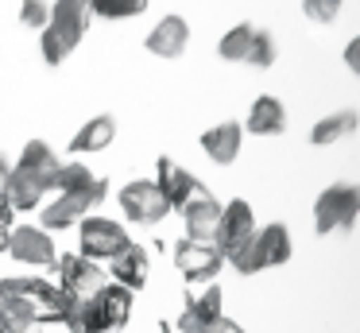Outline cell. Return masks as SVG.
I'll return each mask as SVG.
<instances>
[{
	"mask_svg": "<svg viewBox=\"0 0 360 333\" xmlns=\"http://www.w3.org/2000/svg\"><path fill=\"white\" fill-rule=\"evenodd\" d=\"M128 314H132V291L120 283H105L94 299L66 302L63 322L70 325V333H117L124 329Z\"/></svg>",
	"mask_w": 360,
	"mask_h": 333,
	"instance_id": "obj_1",
	"label": "cell"
},
{
	"mask_svg": "<svg viewBox=\"0 0 360 333\" xmlns=\"http://www.w3.org/2000/svg\"><path fill=\"white\" fill-rule=\"evenodd\" d=\"M229 260H233V268L240 271V275H256V271H267V268L287 263L290 260V232H287V225L252 229V237L244 240Z\"/></svg>",
	"mask_w": 360,
	"mask_h": 333,
	"instance_id": "obj_2",
	"label": "cell"
},
{
	"mask_svg": "<svg viewBox=\"0 0 360 333\" xmlns=\"http://www.w3.org/2000/svg\"><path fill=\"white\" fill-rule=\"evenodd\" d=\"M0 299H12L35 318V322H63L66 294L47 279H0Z\"/></svg>",
	"mask_w": 360,
	"mask_h": 333,
	"instance_id": "obj_3",
	"label": "cell"
},
{
	"mask_svg": "<svg viewBox=\"0 0 360 333\" xmlns=\"http://www.w3.org/2000/svg\"><path fill=\"white\" fill-rule=\"evenodd\" d=\"M221 58L225 62H248V66L267 70L275 62V39L271 31L256 27V23H236L221 35Z\"/></svg>",
	"mask_w": 360,
	"mask_h": 333,
	"instance_id": "obj_4",
	"label": "cell"
},
{
	"mask_svg": "<svg viewBox=\"0 0 360 333\" xmlns=\"http://www.w3.org/2000/svg\"><path fill=\"white\" fill-rule=\"evenodd\" d=\"M105 194H109V182H105V178H97L94 186H82V190H58V198L43 209V225H47V229H74L89 209L101 206Z\"/></svg>",
	"mask_w": 360,
	"mask_h": 333,
	"instance_id": "obj_5",
	"label": "cell"
},
{
	"mask_svg": "<svg viewBox=\"0 0 360 333\" xmlns=\"http://www.w3.org/2000/svg\"><path fill=\"white\" fill-rule=\"evenodd\" d=\"M356 217H360V190L352 182H333L329 190H321L318 206H314V225H318V232L352 229Z\"/></svg>",
	"mask_w": 360,
	"mask_h": 333,
	"instance_id": "obj_6",
	"label": "cell"
},
{
	"mask_svg": "<svg viewBox=\"0 0 360 333\" xmlns=\"http://www.w3.org/2000/svg\"><path fill=\"white\" fill-rule=\"evenodd\" d=\"M58 287H63L66 302H86L105 287V271L82 252L66 256V260H58Z\"/></svg>",
	"mask_w": 360,
	"mask_h": 333,
	"instance_id": "obj_7",
	"label": "cell"
},
{
	"mask_svg": "<svg viewBox=\"0 0 360 333\" xmlns=\"http://www.w3.org/2000/svg\"><path fill=\"white\" fill-rule=\"evenodd\" d=\"M78 244H82V256H89V260H109L112 252H120L128 244V232L109 217H82Z\"/></svg>",
	"mask_w": 360,
	"mask_h": 333,
	"instance_id": "obj_8",
	"label": "cell"
},
{
	"mask_svg": "<svg viewBox=\"0 0 360 333\" xmlns=\"http://www.w3.org/2000/svg\"><path fill=\"white\" fill-rule=\"evenodd\" d=\"M120 209L128 213V221L136 225H159L167 213H171V206H167L163 190H159L155 182H128L124 190H120Z\"/></svg>",
	"mask_w": 360,
	"mask_h": 333,
	"instance_id": "obj_9",
	"label": "cell"
},
{
	"mask_svg": "<svg viewBox=\"0 0 360 333\" xmlns=\"http://www.w3.org/2000/svg\"><path fill=\"white\" fill-rule=\"evenodd\" d=\"M174 263H179V271L190 279V283H205V279H213L221 271V263H225V256L217 252V244L213 240H179L174 244Z\"/></svg>",
	"mask_w": 360,
	"mask_h": 333,
	"instance_id": "obj_10",
	"label": "cell"
},
{
	"mask_svg": "<svg viewBox=\"0 0 360 333\" xmlns=\"http://www.w3.org/2000/svg\"><path fill=\"white\" fill-rule=\"evenodd\" d=\"M252 229H256V217H252V206L248 201H229V206H221V217H217V232H213V244H217V252L233 256L236 248L244 244V240L252 237Z\"/></svg>",
	"mask_w": 360,
	"mask_h": 333,
	"instance_id": "obj_11",
	"label": "cell"
},
{
	"mask_svg": "<svg viewBox=\"0 0 360 333\" xmlns=\"http://www.w3.org/2000/svg\"><path fill=\"white\" fill-rule=\"evenodd\" d=\"M4 252H8L12 260H20V263H32V268H47V263L58 260L55 240H51L43 229H35V225L8 229V244H4Z\"/></svg>",
	"mask_w": 360,
	"mask_h": 333,
	"instance_id": "obj_12",
	"label": "cell"
},
{
	"mask_svg": "<svg viewBox=\"0 0 360 333\" xmlns=\"http://www.w3.org/2000/svg\"><path fill=\"white\" fill-rule=\"evenodd\" d=\"M89 23H94L89 0H55V4H51V20L43 23V27H51L58 39H66L70 46H78L82 35L89 31Z\"/></svg>",
	"mask_w": 360,
	"mask_h": 333,
	"instance_id": "obj_13",
	"label": "cell"
},
{
	"mask_svg": "<svg viewBox=\"0 0 360 333\" xmlns=\"http://www.w3.org/2000/svg\"><path fill=\"white\" fill-rule=\"evenodd\" d=\"M155 186L163 190V198H167V206H171V209H182L190 198L205 194V186L198 182V178L190 175L186 167H179L171 155H163V159H159V178H155Z\"/></svg>",
	"mask_w": 360,
	"mask_h": 333,
	"instance_id": "obj_14",
	"label": "cell"
},
{
	"mask_svg": "<svg viewBox=\"0 0 360 333\" xmlns=\"http://www.w3.org/2000/svg\"><path fill=\"white\" fill-rule=\"evenodd\" d=\"M186 43H190V23L182 20V15H163V20L148 31V39H143V46H148L151 54H159V58H182V54H186Z\"/></svg>",
	"mask_w": 360,
	"mask_h": 333,
	"instance_id": "obj_15",
	"label": "cell"
},
{
	"mask_svg": "<svg viewBox=\"0 0 360 333\" xmlns=\"http://www.w3.org/2000/svg\"><path fill=\"white\" fill-rule=\"evenodd\" d=\"M179 213H182V221H186V237L190 240H213L217 217H221V201L205 190V194H198V198H190Z\"/></svg>",
	"mask_w": 360,
	"mask_h": 333,
	"instance_id": "obj_16",
	"label": "cell"
},
{
	"mask_svg": "<svg viewBox=\"0 0 360 333\" xmlns=\"http://www.w3.org/2000/svg\"><path fill=\"white\" fill-rule=\"evenodd\" d=\"M109 271H112V283L128 287V291L143 287V283H148V248L128 240L120 252L109 256Z\"/></svg>",
	"mask_w": 360,
	"mask_h": 333,
	"instance_id": "obj_17",
	"label": "cell"
},
{
	"mask_svg": "<svg viewBox=\"0 0 360 333\" xmlns=\"http://www.w3.org/2000/svg\"><path fill=\"white\" fill-rule=\"evenodd\" d=\"M47 190H51V182L43 175H35V170H27V167H12L4 198L12 201V209H35L47 198Z\"/></svg>",
	"mask_w": 360,
	"mask_h": 333,
	"instance_id": "obj_18",
	"label": "cell"
},
{
	"mask_svg": "<svg viewBox=\"0 0 360 333\" xmlns=\"http://www.w3.org/2000/svg\"><path fill=\"white\" fill-rule=\"evenodd\" d=\"M221 314V287H210V291H198L186 299V306H182V314L174 318V325H179L182 333H198L210 318Z\"/></svg>",
	"mask_w": 360,
	"mask_h": 333,
	"instance_id": "obj_19",
	"label": "cell"
},
{
	"mask_svg": "<svg viewBox=\"0 0 360 333\" xmlns=\"http://www.w3.org/2000/svg\"><path fill=\"white\" fill-rule=\"evenodd\" d=\"M240 124L236 120H225V124H213V128H205V136H202V151L210 155L213 163H233L236 155H240Z\"/></svg>",
	"mask_w": 360,
	"mask_h": 333,
	"instance_id": "obj_20",
	"label": "cell"
},
{
	"mask_svg": "<svg viewBox=\"0 0 360 333\" xmlns=\"http://www.w3.org/2000/svg\"><path fill=\"white\" fill-rule=\"evenodd\" d=\"M248 128L256 132V136H279L283 128H287V108H283L279 97H256V105H252L248 113Z\"/></svg>",
	"mask_w": 360,
	"mask_h": 333,
	"instance_id": "obj_21",
	"label": "cell"
},
{
	"mask_svg": "<svg viewBox=\"0 0 360 333\" xmlns=\"http://www.w3.org/2000/svg\"><path fill=\"white\" fill-rule=\"evenodd\" d=\"M112 136H117V120L112 116H94V120H86L78 128V136L70 139V151H105V147L112 144Z\"/></svg>",
	"mask_w": 360,
	"mask_h": 333,
	"instance_id": "obj_22",
	"label": "cell"
},
{
	"mask_svg": "<svg viewBox=\"0 0 360 333\" xmlns=\"http://www.w3.org/2000/svg\"><path fill=\"white\" fill-rule=\"evenodd\" d=\"M352 132H356V113H352V108H341V113H329L326 120L314 124L310 139H314V147H329V144H337V139L352 136Z\"/></svg>",
	"mask_w": 360,
	"mask_h": 333,
	"instance_id": "obj_23",
	"label": "cell"
},
{
	"mask_svg": "<svg viewBox=\"0 0 360 333\" xmlns=\"http://www.w3.org/2000/svg\"><path fill=\"white\" fill-rule=\"evenodd\" d=\"M16 167H27V170H35V175H43L47 182H55V170H58V155L51 151L43 139H32V144L24 147V155H20V163Z\"/></svg>",
	"mask_w": 360,
	"mask_h": 333,
	"instance_id": "obj_24",
	"label": "cell"
},
{
	"mask_svg": "<svg viewBox=\"0 0 360 333\" xmlns=\"http://www.w3.org/2000/svg\"><path fill=\"white\" fill-rule=\"evenodd\" d=\"M94 15H105V20H132L148 8V0H89Z\"/></svg>",
	"mask_w": 360,
	"mask_h": 333,
	"instance_id": "obj_25",
	"label": "cell"
},
{
	"mask_svg": "<svg viewBox=\"0 0 360 333\" xmlns=\"http://www.w3.org/2000/svg\"><path fill=\"white\" fill-rule=\"evenodd\" d=\"M345 0H302V12L310 15L314 23H333L337 12H341Z\"/></svg>",
	"mask_w": 360,
	"mask_h": 333,
	"instance_id": "obj_26",
	"label": "cell"
},
{
	"mask_svg": "<svg viewBox=\"0 0 360 333\" xmlns=\"http://www.w3.org/2000/svg\"><path fill=\"white\" fill-rule=\"evenodd\" d=\"M47 20H51V0H24V4H20V23L43 27Z\"/></svg>",
	"mask_w": 360,
	"mask_h": 333,
	"instance_id": "obj_27",
	"label": "cell"
},
{
	"mask_svg": "<svg viewBox=\"0 0 360 333\" xmlns=\"http://www.w3.org/2000/svg\"><path fill=\"white\" fill-rule=\"evenodd\" d=\"M198 333H244V329H240L236 322H229L225 314H217V318H210V322H205Z\"/></svg>",
	"mask_w": 360,
	"mask_h": 333,
	"instance_id": "obj_28",
	"label": "cell"
},
{
	"mask_svg": "<svg viewBox=\"0 0 360 333\" xmlns=\"http://www.w3.org/2000/svg\"><path fill=\"white\" fill-rule=\"evenodd\" d=\"M12 217H16V209H12V201L0 194V225H4V229H12Z\"/></svg>",
	"mask_w": 360,
	"mask_h": 333,
	"instance_id": "obj_29",
	"label": "cell"
},
{
	"mask_svg": "<svg viewBox=\"0 0 360 333\" xmlns=\"http://www.w3.org/2000/svg\"><path fill=\"white\" fill-rule=\"evenodd\" d=\"M8 175H12V163L0 155V194H4V186H8Z\"/></svg>",
	"mask_w": 360,
	"mask_h": 333,
	"instance_id": "obj_30",
	"label": "cell"
},
{
	"mask_svg": "<svg viewBox=\"0 0 360 333\" xmlns=\"http://www.w3.org/2000/svg\"><path fill=\"white\" fill-rule=\"evenodd\" d=\"M345 62H349V70H356V39L349 43V54H345Z\"/></svg>",
	"mask_w": 360,
	"mask_h": 333,
	"instance_id": "obj_31",
	"label": "cell"
},
{
	"mask_svg": "<svg viewBox=\"0 0 360 333\" xmlns=\"http://www.w3.org/2000/svg\"><path fill=\"white\" fill-rule=\"evenodd\" d=\"M4 244H8V229L0 225V252H4Z\"/></svg>",
	"mask_w": 360,
	"mask_h": 333,
	"instance_id": "obj_32",
	"label": "cell"
},
{
	"mask_svg": "<svg viewBox=\"0 0 360 333\" xmlns=\"http://www.w3.org/2000/svg\"><path fill=\"white\" fill-rule=\"evenodd\" d=\"M163 333H182V329H179L174 322H163Z\"/></svg>",
	"mask_w": 360,
	"mask_h": 333,
	"instance_id": "obj_33",
	"label": "cell"
},
{
	"mask_svg": "<svg viewBox=\"0 0 360 333\" xmlns=\"http://www.w3.org/2000/svg\"><path fill=\"white\" fill-rule=\"evenodd\" d=\"M12 333H39V325H24V329H12Z\"/></svg>",
	"mask_w": 360,
	"mask_h": 333,
	"instance_id": "obj_34",
	"label": "cell"
}]
</instances>
